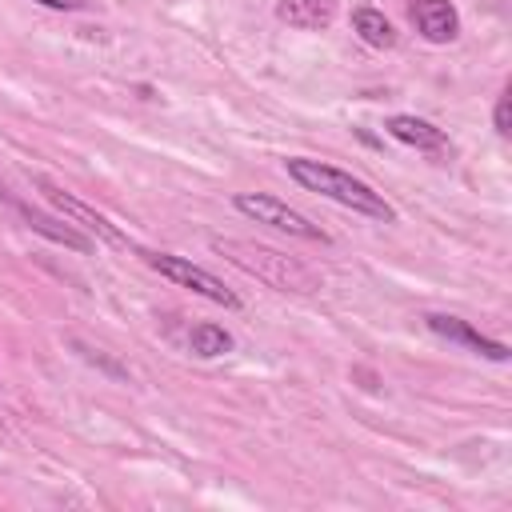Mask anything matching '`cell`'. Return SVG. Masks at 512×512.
<instances>
[{"instance_id":"cell-8","label":"cell","mask_w":512,"mask_h":512,"mask_svg":"<svg viewBox=\"0 0 512 512\" xmlns=\"http://www.w3.org/2000/svg\"><path fill=\"white\" fill-rule=\"evenodd\" d=\"M408 16L428 44H448L460 36V12L452 0H412Z\"/></svg>"},{"instance_id":"cell-14","label":"cell","mask_w":512,"mask_h":512,"mask_svg":"<svg viewBox=\"0 0 512 512\" xmlns=\"http://www.w3.org/2000/svg\"><path fill=\"white\" fill-rule=\"evenodd\" d=\"M36 4H44L52 12H80V8H88V0H36Z\"/></svg>"},{"instance_id":"cell-9","label":"cell","mask_w":512,"mask_h":512,"mask_svg":"<svg viewBox=\"0 0 512 512\" xmlns=\"http://www.w3.org/2000/svg\"><path fill=\"white\" fill-rule=\"evenodd\" d=\"M0 200L20 216V220H28V228L32 232H40V236H48V240H56V244H64V248H76V252H92V240L88 236H80L76 228H68V224H56V220H48V216H40V212H32V204H24V200H16V196H8L4 188H0Z\"/></svg>"},{"instance_id":"cell-12","label":"cell","mask_w":512,"mask_h":512,"mask_svg":"<svg viewBox=\"0 0 512 512\" xmlns=\"http://www.w3.org/2000/svg\"><path fill=\"white\" fill-rule=\"evenodd\" d=\"M188 352L200 356V360H216V356L232 352V336H228L220 324L204 320V324H196V328L188 332Z\"/></svg>"},{"instance_id":"cell-1","label":"cell","mask_w":512,"mask_h":512,"mask_svg":"<svg viewBox=\"0 0 512 512\" xmlns=\"http://www.w3.org/2000/svg\"><path fill=\"white\" fill-rule=\"evenodd\" d=\"M284 172L304 188V192H316L340 208H352L356 216H368V220H380V224H392L396 220V208L364 180H356L352 172L344 168H332L324 160H308V156H288L284 160Z\"/></svg>"},{"instance_id":"cell-5","label":"cell","mask_w":512,"mask_h":512,"mask_svg":"<svg viewBox=\"0 0 512 512\" xmlns=\"http://www.w3.org/2000/svg\"><path fill=\"white\" fill-rule=\"evenodd\" d=\"M36 188H44V196H48V204L52 208H60L72 224H80V228H88L96 240H104V244H116V248H128V236L108 220V216H100L96 208H88L84 200H76L72 192H64L56 180H48V176H36Z\"/></svg>"},{"instance_id":"cell-2","label":"cell","mask_w":512,"mask_h":512,"mask_svg":"<svg viewBox=\"0 0 512 512\" xmlns=\"http://www.w3.org/2000/svg\"><path fill=\"white\" fill-rule=\"evenodd\" d=\"M212 252L232 260L248 276L272 284L276 292H316L320 288V272L280 248H268L256 240H236V236H212Z\"/></svg>"},{"instance_id":"cell-4","label":"cell","mask_w":512,"mask_h":512,"mask_svg":"<svg viewBox=\"0 0 512 512\" xmlns=\"http://www.w3.org/2000/svg\"><path fill=\"white\" fill-rule=\"evenodd\" d=\"M232 204H236V212H244V216H248V220H256V224H268V228L288 232V236H296V240L328 244V232H324L320 224H312L304 212L288 208V204H284V200H276V196H264V192H236V196H232Z\"/></svg>"},{"instance_id":"cell-7","label":"cell","mask_w":512,"mask_h":512,"mask_svg":"<svg viewBox=\"0 0 512 512\" xmlns=\"http://www.w3.org/2000/svg\"><path fill=\"white\" fill-rule=\"evenodd\" d=\"M384 132H388L392 140H400V144H408V148L432 156V160L452 156V140H448V132L436 128L432 120L412 116V112H396V116H388V120H384Z\"/></svg>"},{"instance_id":"cell-6","label":"cell","mask_w":512,"mask_h":512,"mask_svg":"<svg viewBox=\"0 0 512 512\" xmlns=\"http://www.w3.org/2000/svg\"><path fill=\"white\" fill-rule=\"evenodd\" d=\"M424 324H428L432 336H440V340H448V344H460V348H468L472 356H484V360H492V364H504V360H508V344H500V340L476 332V328H472L468 320H460V316L428 312Z\"/></svg>"},{"instance_id":"cell-11","label":"cell","mask_w":512,"mask_h":512,"mask_svg":"<svg viewBox=\"0 0 512 512\" xmlns=\"http://www.w3.org/2000/svg\"><path fill=\"white\" fill-rule=\"evenodd\" d=\"M352 28H356V36H360L368 48H392V44H396L392 20H388L384 12H376V8H356V12H352Z\"/></svg>"},{"instance_id":"cell-13","label":"cell","mask_w":512,"mask_h":512,"mask_svg":"<svg viewBox=\"0 0 512 512\" xmlns=\"http://www.w3.org/2000/svg\"><path fill=\"white\" fill-rule=\"evenodd\" d=\"M492 124H496V136H512V120H508V88L496 96V108H492Z\"/></svg>"},{"instance_id":"cell-10","label":"cell","mask_w":512,"mask_h":512,"mask_svg":"<svg viewBox=\"0 0 512 512\" xmlns=\"http://www.w3.org/2000/svg\"><path fill=\"white\" fill-rule=\"evenodd\" d=\"M276 20H284L288 28H300V32H320L336 20V0H280Z\"/></svg>"},{"instance_id":"cell-3","label":"cell","mask_w":512,"mask_h":512,"mask_svg":"<svg viewBox=\"0 0 512 512\" xmlns=\"http://www.w3.org/2000/svg\"><path fill=\"white\" fill-rule=\"evenodd\" d=\"M140 256H144V264L148 268H156L164 280H172V284H180V288H192L196 296H204V300H212V304H220V308H240V296L232 292V288H224V280L220 276H212L208 268H200V264H192V260H184V256H172V252H148V248H140Z\"/></svg>"}]
</instances>
